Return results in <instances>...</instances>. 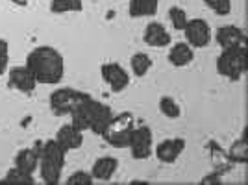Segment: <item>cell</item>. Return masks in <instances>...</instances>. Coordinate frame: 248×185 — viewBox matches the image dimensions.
I'll return each instance as SVG.
<instances>
[{
	"label": "cell",
	"mask_w": 248,
	"mask_h": 185,
	"mask_svg": "<svg viewBox=\"0 0 248 185\" xmlns=\"http://www.w3.org/2000/svg\"><path fill=\"white\" fill-rule=\"evenodd\" d=\"M26 67L31 71L37 83L58 85L65 76L63 54L54 46H37L26 56Z\"/></svg>",
	"instance_id": "6da1fadb"
},
{
	"label": "cell",
	"mask_w": 248,
	"mask_h": 185,
	"mask_svg": "<svg viewBox=\"0 0 248 185\" xmlns=\"http://www.w3.org/2000/svg\"><path fill=\"white\" fill-rule=\"evenodd\" d=\"M113 115L115 113L109 106H106L100 100H94L89 94L76 106V109L69 117H71V123L78 126L82 132H93L96 135H102L104 128L113 119Z\"/></svg>",
	"instance_id": "7a4b0ae2"
},
{
	"label": "cell",
	"mask_w": 248,
	"mask_h": 185,
	"mask_svg": "<svg viewBox=\"0 0 248 185\" xmlns=\"http://www.w3.org/2000/svg\"><path fill=\"white\" fill-rule=\"evenodd\" d=\"M65 157H67V152L60 146V143L56 139L43 141L39 167H37L43 184L56 185L62 182L63 169H65Z\"/></svg>",
	"instance_id": "3957f363"
},
{
	"label": "cell",
	"mask_w": 248,
	"mask_h": 185,
	"mask_svg": "<svg viewBox=\"0 0 248 185\" xmlns=\"http://www.w3.org/2000/svg\"><path fill=\"white\" fill-rule=\"evenodd\" d=\"M247 45H239V46H230L222 48L220 56L217 58V72L220 76H224L230 82H239L248 67V56H247Z\"/></svg>",
	"instance_id": "277c9868"
},
{
	"label": "cell",
	"mask_w": 248,
	"mask_h": 185,
	"mask_svg": "<svg viewBox=\"0 0 248 185\" xmlns=\"http://www.w3.org/2000/svg\"><path fill=\"white\" fill-rule=\"evenodd\" d=\"M134 128H135L134 115L128 113V111H123V113L119 115H113V119L104 128L100 137L108 144H111L113 148H128L132 134H134Z\"/></svg>",
	"instance_id": "5b68a950"
},
{
	"label": "cell",
	"mask_w": 248,
	"mask_h": 185,
	"mask_svg": "<svg viewBox=\"0 0 248 185\" xmlns=\"http://www.w3.org/2000/svg\"><path fill=\"white\" fill-rule=\"evenodd\" d=\"M87 96H89L87 92L73 89V87H58L56 91L50 92L48 106H50V111L56 117H65V115L73 113L76 106Z\"/></svg>",
	"instance_id": "8992f818"
},
{
	"label": "cell",
	"mask_w": 248,
	"mask_h": 185,
	"mask_svg": "<svg viewBox=\"0 0 248 185\" xmlns=\"http://www.w3.org/2000/svg\"><path fill=\"white\" fill-rule=\"evenodd\" d=\"M130 152L134 159H148L154 152V135L148 126H135L130 139Z\"/></svg>",
	"instance_id": "52a82bcc"
},
{
	"label": "cell",
	"mask_w": 248,
	"mask_h": 185,
	"mask_svg": "<svg viewBox=\"0 0 248 185\" xmlns=\"http://www.w3.org/2000/svg\"><path fill=\"white\" fill-rule=\"evenodd\" d=\"M8 85L17 92L31 94L39 83L26 65H15V67L8 69Z\"/></svg>",
	"instance_id": "ba28073f"
},
{
	"label": "cell",
	"mask_w": 248,
	"mask_h": 185,
	"mask_svg": "<svg viewBox=\"0 0 248 185\" xmlns=\"http://www.w3.org/2000/svg\"><path fill=\"white\" fill-rule=\"evenodd\" d=\"M182 31L186 35V41L193 48H206L209 41H211V28H209L207 21H204V19H191V21H187L186 28Z\"/></svg>",
	"instance_id": "9c48e42d"
},
{
	"label": "cell",
	"mask_w": 248,
	"mask_h": 185,
	"mask_svg": "<svg viewBox=\"0 0 248 185\" xmlns=\"http://www.w3.org/2000/svg\"><path fill=\"white\" fill-rule=\"evenodd\" d=\"M100 74H102V80L113 92H123L128 85H130V74L126 72L121 63L117 62H108L100 67Z\"/></svg>",
	"instance_id": "30bf717a"
},
{
	"label": "cell",
	"mask_w": 248,
	"mask_h": 185,
	"mask_svg": "<svg viewBox=\"0 0 248 185\" xmlns=\"http://www.w3.org/2000/svg\"><path fill=\"white\" fill-rule=\"evenodd\" d=\"M186 150V139L184 137H169L163 139L159 144H155L154 154L161 163L172 165L178 161V157Z\"/></svg>",
	"instance_id": "8fae6325"
},
{
	"label": "cell",
	"mask_w": 248,
	"mask_h": 185,
	"mask_svg": "<svg viewBox=\"0 0 248 185\" xmlns=\"http://www.w3.org/2000/svg\"><path fill=\"white\" fill-rule=\"evenodd\" d=\"M41 148H43V141H35V143L28 146V148H21L17 155H15V161H13V167H17L22 172H28V174H33L39 167V155H41Z\"/></svg>",
	"instance_id": "7c38bea8"
},
{
	"label": "cell",
	"mask_w": 248,
	"mask_h": 185,
	"mask_svg": "<svg viewBox=\"0 0 248 185\" xmlns=\"http://www.w3.org/2000/svg\"><path fill=\"white\" fill-rule=\"evenodd\" d=\"M54 139H56V141L60 143V146L69 154V152H73V150L82 148L83 132L78 128V126H74L73 123H67L58 130V134H56Z\"/></svg>",
	"instance_id": "4fadbf2b"
},
{
	"label": "cell",
	"mask_w": 248,
	"mask_h": 185,
	"mask_svg": "<svg viewBox=\"0 0 248 185\" xmlns=\"http://www.w3.org/2000/svg\"><path fill=\"white\" fill-rule=\"evenodd\" d=\"M143 41L148 45V46H152V48H165L170 45V33L167 30L165 26L161 24V22H148L146 24L145 31H143Z\"/></svg>",
	"instance_id": "5bb4252c"
},
{
	"label": "cell",
	"mask_w": 248,
	"mask_h": 185,
	"mask_svg": "<svg viewBox=\"0 0 248 185\" xmlns=\"http://www.w3.org/2000/svg\"><path fill=\"white\" fill-rule=\"evenodd\" d=\"M215 39L220 45V48H230V46H239V45H247V35L243 28L233 26V24H226L220 26L215 33Z\"/></svg>",
	"instance_id": "9a60e30c"
},
{
	"label": "cell",
	"mask_w": 248,
	"mask_h": 185,
	"mask_svg": "<svg viewBox=\"0 0 248 185\" xmlns=\"http://www.w3.org/2000/svg\"><path fill=\"white\" fill-rule=\"evenodd\" d=\"M117 169H119V161L113 155H102L94 161L89 172H91L94 182H109L117 172Z\"/></svg>",
	"instance_id": "2e32d148"
},
{
	"label": "cell",
	"mask_w": 248,
	"mask_h": 185,
	"mask_svg": "<svg viewBox=\"0 0 248 185\" xmlns=\"http://www.w3.org/2000/svg\"><path fill=\"white\" fill-rule=\"evenodd\" d=\"M167 60H169V63L172 67H178V69L180 67H187L195 60V48L189 43H176V45L170 46Z\"/></svg>",
	"instance_id": "e0dca14e"
},
{
	"label": "cell",
	"mask_w": 248,
	"mask_h": 185,
	"mask_svg": "<svg viewBox=\"0 0 248 185\" xmlns=\"http://www.w3.org/2000/svg\"><path fill=\"white\" fill-rule=\"evenodd\" d=\"M157 8H159V0H130L128 13L134 19L152 17V15L157 13Z\"/></svg>",
	"instance_id": "ac0fdd59"
},
{
	"label": "cell",
	"mask_w": 248,
	"mask_h": 185,
	"mask_svg": "<svg viewBox=\"0 0 248 185\" xmlns=\"http://www.w3.org/2000/svg\"><path fill=\"white\" fill-rule=\"evenodd\" d=\"M130 67H132V72H134L135 78H145L148 71L152 69V60L145 52H135L134 56H132Z\"/></svg>",
	"instance_id": "d6986e66"
},
{
	"label": "cell",
	"mask_w": 248,
	"mask_h": 185,
	"mask_svg": "<svg viewBox=\"0 0 248 185\" xmlns=\"http://www.w3.org/2000/svg\"><path fill=\"white\" fill-rule=\"evenodd\" d=\"M0 184L6 185H33L35 184V178L33 174H28V172H22L17 167H11L10 170L6 172V176L0 180Z\"/></svg>",
	"instance_id": "ffe728a7"
},
{
	"label": "cell",
	"mask_w": 248,
	"mask_h": 185,
	"mask_svg": "<svg viewBox=\"0 0 248 185\" xmlns=\"http://www.w3.org/2000/svg\"><path fill=\"white\" fill-rule=\"evenodd\" d=\"M82 0H50V11L54 15H63L69 11H82Z\"/></svg>",
	"instance_id": "44dd1931"
},
{
	"label": "cell",
	"mask_w": 248,
	"mask_h": 185,
	"mask_svg": "<svg viewBox=\"0 0 248 185\" xmlns=\"http://www.w3.org/2000/svg\"><path fill=\"white\" fill-rule=\"evenodd\" d=\"M159 111L165 115L167 119H180L182 115V108L176 102L172 96H161L159 98Z\"/></svg>",
	"instance_id": "7402d4cb"
},
{
	"label": "cell",
	"mask_w": 248,
	"mask_h": 185,
	"mask_svg": "<svg viewBox=\"0 0 248 185\" xmlns=\"http://www.w3.org/2000/svg\"><path fill=\"white\" fill-rule=\"evenodd\" d=\"M169 21H170V24L174 26V30H184L187 24V13L180 6H172L170 10H169Z\"/></svg>",
	"instance_id": "603a6c76"
},
{
	"label": "cell",
	"mask_w": 248,
	"mask_h": 185,
	"mask_svg": "<svg viewBox=\"0 0 248 185\" xmlns=\"http://www.w3.org/2000/svg\"><path fill=\"white\" fill-rule=\"evenodd\" d=\"M204 4L220 17H226L232 11V0H204Z\"/></svg>",
	"instance_id": "cb8c5ba5"
},
{
	"label": "cell",
	"mask_w": 248,
	"mask_h": 185,
	"mask_svg": "<svg viewBox=\"0 0 248 185\" xmlns=\"http://www.w3.org/2000/svg\"><path fill=\"white\" fill-rule=\"evenodd\" d=\"M67 184L69 185H91L94 184L93 176L87 170H74L73 174L67 178Z\"/></svg>",
	"instance_id": "d4e9b609"
},
{
	"label": "cell",
	"mask_w": 248,
	"mask_h": 185,
	"mask_svg": "<svg viewBox=\"0 0 248 185\" xmlns=\"http://www.w3.org/2000/svg\"><path fill=\"white\" fill-rule=\"evenodd\" d=\"M10 67V45L6 39L0 37V76L8 72Z\"/></svg>",
	"instance_id": "484cf974"
},
{
	"label": "cell",
	"mask_w": 248,
	"mask_h": 185,
	"mask_svg": "<svg viewBox=\"0 0 248 185\" xmlns=\"http://www.w3.org/2000/svg\"><path fill=\"white\" fill-rule=\"evenodd\" d=\"M232 159H235V161H247V144L245 141H239L232 146Z\"/></svg>",
	"instance_id": "4316f807"
},
{
	"label": "cell",
	"mask_w": 248,
	"mask_h": 185,
	"mask_svg": "<svg viewBox=\"0 0 248 185\" xmlns=\"http://www.w3.org/2000/svg\"><path fill=\"white\" fill-rule=\"evenodd\" d=\"M15 6H28V0H10Z\"/></svg>",
	"instance_id": "83f0119b"
}]
</instances>
